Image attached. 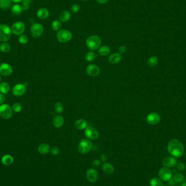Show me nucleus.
I'll return each instance as SVG.
<instances>
[{
  "label": "nucleus",
  "mask_w": 186,
  "mask_h": 186,
  "mask_svg": "<svg viewBox=\"0 0 186 186\" xmlns=\"http://www.w3.org/2000/svg\"><path fill=\"white\" fill-rule=\"evenodd\" d=\"M168 152L173 156L180 157L184 152V147L182 143L179 140H171L168 145Z\"/></svg>",
  "instance_id": "1"
},
{
  "label": "nucleus",
  "mask_w": 186,
  "mask_h": 186,
  "mask_svg": "<svg viewBox=\"0 0 186 186\" xmlns=\"http://www.w3.org/2000/svg\"><path fill=\"white\" fill-rule=\"evenodd\" d=\"M101 41V39L99 36L92 35L87 39L86 45L90 50L94 51L97 50L100 46Z\"/></svg>",
  "instance_id": "2"
},
{
  "label": "nucleus",
  "mask_w": 186,
  "mask_h": 186,
  "mask_svg": "<svg viewBox=\"0 0 186 186\" xmlns=\"http://www.w3.org/2000/svg\"><path fill=\"white\" fill-rule=\"evenodd\" d=\"M93 144L92 141L87 138H83L80 140L78 149V151L82 154H87L92 149Z\"/></svg>",
  "instance_id": "3"
},
{
  "label": "nucleus",
  "mask_w": 186,
  "mask_h": 186,
  "mask_svg": "<svg viewBox=\"0 0 186 186\" xmlns=\"http://www.w3.org/2000/svg\"><path fill=\"white\" fill-rule=\"evenodd\" d=\"M12 35V30L10 27L5 24L0 25V41L5 42L8 41Z\"/></svg>",
  "instance_id": "4"
},
{
  "label": "nucleus",
  "mask_w": 186,
  "mask_h": 186,
  "mask_svg": "<svg viewBox=\"0 0 186 186\" xmlns=\"http://www.w3.org/2000/svg\"><path fill=\"white\" fill-rule=\"evenodd\" d=\"M72 37L71 32L66 29H60L58 31L57 34V40L62 43L69 41L71 39Z\"/></svg>",
  "instance_id": "5"
},
{
  "label": "nucleus",
  "mask_w": 186,
  "mask_h": 186,
  "mask_svg": "<svg viewBox=\"0 0 186 186\" xmlns=\"http://www.w3.org/2000/svg\"><path fill=\"white\" fill-rule=\"evenodd\" d=\"M13 115V110L10 105L2 104L0 105V116L5 119H10Z\"/></svg>",
  "instance_id": "6"
},
{
  "label": "nucleus",
  "mask_w": 186,
  "mask_h": 186,
  "mask_svg": "<svg viewBox=\"0 0 186 186\" xmlns=\"http://www.w3.org/2000/svg\"><path fill=\"white\" fill-rule=\"evenodd\" d=\"M44 32V27L42 25L39 23H33L31 27V33L33 37L38 38Z\"/></svg>",
  "instance_id": "7"
},
{
  "label": "nucleus",
  "mask_w": 186,
  "mask_h": 186,
  "mask_svg": "<svg viewBox=\"0 0 186 186\" xmlns=\"http://www.w3.org/2000/svg\"><path fill=\"white\" fill-rule=\"evenodd\" d=\"M25 29V25L21 21H18L14 23L12 26V32L15 35H21Z\"/></svg>",
  "instance_id": "8"
},
{
  "label": "nucleus",
  "mask_w": 186,
  "mask_h": 186,
  "mask_svg": "<svg viewBox=\"0 0 186 186\" xmlns=\"http://www.w3.org/2000/svg\"><path fill=\"white\" fill-rule=\"evenodd\" d=\"M84 134L86 138L89 140H95L99 138V132L91 127H88L85 129Z\"/></svg>",
  "instance_id": "9"
},
{
  "label": "nucleus",
  "mask_w": 186,
  "mask_h": 186,
  "mask_svg": "<svg viewBox=\"0 0 186 186\" xmlns=\"http://www.w3.org/2000/svg\"><path fill=\"white\" fill-rule=\"evenodd\" d=\"M26 92V87L25 84L18 83L14 86L12 89L13 94L16 96H21Z\"/></svg>",
  "instance_id": "10"
},
{
  "label": "nucleus",
  "mask_w": 186,
  "mask_h": 186,
  "mask_svg": "<svg viewBox=\"0 0 186 186\" xmlns=\"http://www.w3.org/2000/svg\"><path fill=\"white\" fill-rule=\"evenodd\" d=\"M13 69L10 64L3 63L0 64V75L3 76H9L13 73Z\"/></svg>",
  "instance_id": "11"
},
{
  "label": "nucleus",
  "mask_w": 186,
  "mask_h": 186,
  "mask_svg": "<svg viewBox=\"0 0 186 186\" xmlns=\"http://www.w3.org/2000/svg\"><path fill=\"white\" fill-rule=\"evenodd\" d=\"M159 176L162 180H170L172 177V173L169 169L163 167L159 171Z\"/></svg>",
  "instance_id": "12"
},
{
  "label": "nucleus",
  "mask_w": 186,
  "mask_h": 186,
  "mask_svg": "<svg viewBox=\"0 0 186 186\" xmlns=\"http://www.w3.org/2000/svg\"><path fill=\"white\" fill-rule=\"evenodd\" d=\"M86 72L88 75L90 76H97L100 72V69L99 67L95 64H89L86 68Z\"/></svg>",
  "instance_id": "13"
},
{
  "label": "nucleus",
  "mask_w": 186,
  "mask_h": 186,
  "mask_svg": "<svg viewBox=\"0 0 186 186\" xmlns=\"http://www.w3.org/2000/svg\"><path fill=\"white\" fill-rule=\"evenodd\" d=\"M160 121V116L158 114L152 112L147 115L146 117V122L150 125H156Z\"/></svg>",
  "instance_id": "14"
},
{
  "label": "nucleus",
  "mask_w": 186,
  "mask_h": 186,
  "mask_svg": "<svg viewBox=\"0 0 186 186\" xmlns=\"http://www.w3.org/2000/svg\"><path fill=\"white\" fill-rule=\"evenodd\" d=\"M87 178L88 180L90 182H95L98 179L99 174L96 170L94 169H89L87 172Z\"/></svg>",
  "instance_id": "15"
},
{
  "label": "nucleus",
  "mask_w": 186,
  "mask_h": 186,
  "mask_svg": "<svg viewBox=\"0 0 186 186\" xmlns=\"http://www.w3.org/2000/svg\"><path fill=\"white\" fill-rule=\"evenodd\" d=\"M122 59V56L120 53H112L109 57L108 60L111 64H115L119 63Z\"/></svg>",
  "instance_id": "16"
},
{
  "label": "nucleus",
  "mask_w": 186,
  "mask_h": 186,
  "mask_svg": "<svg viewBox=\"0 0 186 186\" xmlns=\"http://www.w3.org/2000/svg\"><path fill=\"white\" fill-rule=\"evenodd\" d=\"M162 164L165 167H173L176 164V160L174 157L169 156L163 159Z\"/></svg>",
  "instance_id": "17"
},
{
  "label": "nucleus",
  "mask_w": 186,
  "mask_h": 186,
  "mask_svg": "<svg viewBox=\"0 0 186 186\" xmlns=\"http://www.w3.org/2000/svg\"><path fill=\"white\" fill-rule=\"evenodd\" d=\"M53 125L57 128H60L64 125V120L63 116H56L53 119Z\"/></svg>",
  "instance_id": "18"
},
{
  "label": "nucleus",
  "mask_w": 186,
  "mask_h": 186,
  "mask_svg": "<svg viewBox=\"0 0 186 186\" xmlns=\"http://www.w3.org/2000/svg\"><path fill=\"white\" fill-rule=\"evenodd\" d=\"M50 15L49 11L45 8H41L37 13V15L41 19H45L48 17Z\"/></svg>",
  "instance_id": "19"
},
{
  "label": "nucleus",
  "mask_w": 186,
  "mask_h": 186,
  "mask_svg": "<svg viewBox=\"0 0 186 186\" xmlns=\"http://www.w3.org/2000/svg\"><path fill=\"white\" fill-rule=\"evenodd\" d=\"M71 18V14L68 11H62L59 15V19L60 22L66 23Z\"/></svg>",
  "instance_id": "20"
},
{
  "label": "nucleus",
  "mask_w": 186,
  "mask_h": 186,
  "mask_svg": "<svg viewBox=\"0 0 186 186\" xmlns=\"http://www.w3.org/2000/svg\"><path fill=\"white\" fill-rule=\"evenodd\" d=\"M75 126L78 130H83L88 128V123L86 120L82 119H78L75 122Z\"/></svg>",
  "instance_id": "21"
},
{
  "label": "nucleus",
  "mask_w": 186,
  "mask_h": 186,
  "mask_svg": "<svg viewBox=\"0 0 186 186\" xmlns=\"http://www.w3.org/2000/svg\"><path fill=\"white\" fill-rule=\"evenodd\" d=\"M103 171L105 174L107 175H111L113 173L114 171V168L113 166L109 163H105L102 166Z\"/></svg>",
  "instance_id": "22"
},
{
  "label": "nucleus",
  "mask_w": 186,
  "mask_h": 186,
  "mask_svg": "<svg viewBox=\"0 0 186 186\" xmlns=\"http://www.w3.org/2000/svg\"><path fill=\"white\" fill-rule=\"evenodd\" d=\"M50 150V147L46 143L41 144L38 147V151L42 155H45L48 153Z\"/></svg>",
  "instance_id": "23"
},
{
  "label": "nucleus",
  "mask_w": 186,
  "mask_h": 186,
  "mask_svg": "<svg viewBox=\"0 0 186 186\" xmlns=\"http://www.w3.org/2000/svg\"><path fill=\"white\" fill-rule=\"evenodd\" d=\"M11 87L7 82H2L0 84V93L3 94H7L9 92Z\"/></svg>",
  "instance_id": "24"
},
{
  "label": "nucleus",
  "mask_w": 186,
  "mask_h": 186,
  "mask_svg": "<svg viewBox=\"0 0 186 186\" xmlns=\"http://www.w3.org/2000/svg\"><path fill=\"white\" fill-rule=\"evenodd\" d=\"M14 159L12 156L9 155H6L3 156L2 158L1 161L2 163H3L5 165H9L13 162Z\"/></svg>",
  "instance_id": "25"
},
{
  "label": "nucleus",
  "mask_w": 186,
  "mask_h": 186,
  "mask_svg": "<svg viewBox=\"0 0 186 186\" xmlns=\"http://www.w3.org/2000/svg\"><path fill=\"white\" fill-rule=\"evenodd\" d=\"M110 52V48L107 45H103L100 47L99 50V54L100 56H105L108 55Z\"/></svg>",
  "instance_id": "26"
},
{
  "label": "nucleus",
  "mask_w": 186,
  "mask_h": 186,
  "mask_svg": "<svg viewBox=\"0 0 186 186\" xmlns=\"http://www.w3.org/2000/svg\"><path fill=\"white\" fill-rule=\"evenodd\" d=\"M23 11L21 6L18 4H15L13 5L11 9L12 13L14 15H19Z\"/></svg>",
  "instance_id": "27"
},
{
  "label": "nucleus",
  "mask_w": 186,
  "mask_h": 186,
  "mask_svg": "<svg viewBox=\"0 0 186 186\" xmlns=\"http://www.w3.org/2000/svg\"><path fill=\"white\" fill-rule=\"evenodd\" d=\"M11 5V0H0V8L3 9L8 8Z\"/></svg>",
  "instance_id": "28"
},
{
  "label": "nucleus",
  "mask_w": 186,
  "mask_h": 186,
  "mask_svg": "<svg viewBox=\"0 0 186 186\" xmlns=\"http://www.w3.org/2000/svg\"><path fill=\"white\" fill-rule=\"evenodd\" d=\"M11 45L7 43H3L0 45V51L2 52H8L11 50Z\"/></svg>",
  "instance_id": "29"
},
{
  "label": "nucleus",
  "mask_w": 186,
  "mask_h": 186,
  "mask_svg": "<svg viewBox=\"0 0 186 186\" xmlns=\"http://www.w3.org/2000/svg\"><path fill=\"white\" fill-rule=\"evenodd\" d=\"M158 58L156 56H152L149 58L147 60V64L150 67H154L158 64Z\"/></svg>",
  "instance_id": "30"
},
{
  "label": "nucleus",
  "mask_w": 186,
  "mask_h": 186,
  "mask_svg": "<svg viewBox=\"0 0 186 186\" xmlns=\"http://www.w3.org/2000/svg\"><path fill=\"white\" fill-rule=\"evenodd\" d=\"M52 29L55 31H59L61 27H62V23L60 21L56 20H54L52 23Z\"/></svg>",
  "instance_id": "31"
},
{
  "label": "nucleus",
  "mask_w": 186,
  "mask_h": 186,
  "mask_svg": "<svg viewBox=\"0 0 186 186\" xmlns=\"http://www.w3.org/2000/svg\"><path fill=\"white\" fill-rule=\"evenodd\" d=\"M150 183L151 186H164L163 182L157 178H153L151 179Z\"/></svg>",
  "instance_id": "32"
},
{
  "label": "nucleus",
  "mask_w": 186,
  "mask_h": 186,
  "mask_svg": "<svg viewBox=\"0 0 186 186\" xmlns=\"http://www.w3.org/2000/svg\"><path fill=\"white\" fill-rule=\"evenodd\" d=\"M54 110L57 113H62L63 111V105L60 102H57L54 105Z\"/></svg>",
  "instance_id": "33"
},
{
  "label": "nucleus",
  "mask_w": 186,
  "mask_h": 186,
  "mask_svg": "<svg viewBox=\"0 0 186 186\" xmlns=\"http://www.w3.org/2000/svg\"><path fill=\"white\" fill-rule=\"evenodd\" d=\"M96 58L95 53L93 52H87L85 55V59L88 62H92Z\"/></svg>",
  "instance_id": "34"
},
{
  "label": "nucleus",
  "mask_w": 186,
  "mask_h": 186,
  "mask_svg": "<svg viewBox=\"0 0 186 186\" xmlns=\"http://www.w3.org/2000/svg\"><path fill=\"white\" fill-rule=\"evenodd\" d=\"M13 111L16 113H19L22 110V105L20 103L15 102L14 103L12 107Z\"/></svg>",
  "instance_id": "35"
},
{
  "label": "nucleus",
  "mask_w": 186,
  "mask_h": 186,
  "mask_svg": "<svg viewBox=\"0 0 186 186\" xmlns=\"http://www.w3.org/2000/svg\"><path fill=\"white\" fill-rule=\"evenodd\" d=\"M19 41L20 44L25 45L28 43L29 38L27 35H20L19 38Z\"/></svg>",
  "instance_id": "36"
},
{
  "label": "nucleus",
  "mask_w": 186,
  "mask_h": 186,
  "mask_svg": "<svg viewBox=\"0 0 186 186\" xmlns=\"http://www.w3.org/2000/svg\"><path fill=\"white\" fill-rule=\"evenodd\" d=\"M173 179L177 182V183H181L183 182V181L184 180V176L181 174H177L175 175Z\"/></svg>",
  "instance_id": "37"
},
{
  "label": "nucleus",
  "mask_w": 186,
  "mask_h": 186,
  "mask_svg": "<svg viewBox=\"0 0 186 186\" xmlns=\"http://www.w3.org/2000/svg\"><path fill=\"white\" fill-rule=\"evenodd\" d=\"M81 7L80 5H77V4H74L72 6H71V11L72 13H77L80 11Z\"/></svg>",
  "instance_id": "38"
},
{
  "label": "nucleus",
  "mask_w": 186,
  "mask_h": 186,
  "mask_svg": "<svg viewBox=\"0 0 186 186\" xmlns=\"http://www.w3.org/2000/svg\"><path fill=\"white\" fill-rule=\"evenodd\" d=\"M126 51H127V47L125 45H121L118 48L119 53H120V54H122V53L126 52Z\"/></svg>",
  "instance_id": "39"
},
{
  "label": "nucleus",
  "mask_w": 186,
  "mask_h": 186,
  "mask_svg": "<svg viewBox=\"0 0 186 186\" xmlns=\"http://www.w3.org/2000/svg\"><path fill=\"white\" fill-rule=\"evenodd\" d=\"M51 152L53 155H57L59 153V150L57 147H53L51 150Z\"/></svg>",
  "instance_id": "40"
},
{
  "label": "nucleus",
  "mask_w": 186,
  "mask_h": 186,
  "mask_svg": "<svg viewBox=\"0 0 186 186\" xmlns=\"http://www.w3.org/2000/svg\"><path fill=\"white\" fill-rule=\"evenodd\" d=\"M176 184H177V182L174 180L173 178H172L170 180H169L168 185L170 186H176Z\"/></svg>",
  "instance_id": "41"
},
{
  "label": "nucleus",
  "mask_w": 186,
  "mask_h": 186,
  "mask_svg": "<svg viewBox=\"0 0 186 186\" xmlns=\"http://www.w3.org/2000/svg\"><path fill=\"white\" fill-rule=\"evenodd\" d=\"M177 167L180 170H183L185 168V165L183 163H179L177 164Z\"/></svg>",
  "instance_id": "42"
},
{
  "label": "nucleus",
  "mask_w": 186,
  "mask_h": 186,
  "mask_svg": "<svg viewBox=\"0 0 186 186\" xmlns=\"http://www.w3.org/2000/svg\"><path fill=\"white\" fill-rule=\"evenodd\" d=\"M5 100V97L2 93H0V105L2 104Z\"/></svg>",
  "instance_id": "43"
},
{
  "label": "nucleus",
  "mask_w": 186,
  "mask_h": 186,
  "mask_svg": "<svg viewBox=\"0 0 186 186\" xmlns=\"http://www.w3.org/2000/svg\"><path fill=\"white\" fill-rule=\"evenodd\" d=\"M96 1L100 4H105L108 2V0H96Z\"/></svg>",
  "instance_id": "44"
},
{
  "label": "nucleus",
  "mask_w": 186,
  "mask_h": 186,
  "mask_svg": "<svg viewBox=\"0 0 186 186\" xmlns=\"http://www.w3.org/2000/svg\"><path fill=\"white\" fill-rule=\"evenodd\" d=\"M31 2H32V0H23V1H22L23 3L27 4V5H30Z\"/></svg>",
  "instance_id": "45"
},
{
  "label": "nucleus",
  "mask_w": 186,
  "mask_h": 186,
  "mask_svg": "<svg viewBox=\"0 0 186 186\" xmlns=\"http://www.w3.org/2000/svg\"><path fill=\"white\" fill-rule=\"evenodd\" d=\"M11 1L13 2L14 3H20L21 2H22V1H23V0H11Z\"/></svg>",
  "instance_id": "46"
},
{
  "label": "nucleus",
  "mask_w": 186,
  "mask_h": 186,
  "mask_svg": "<svg viewBox=\"0 0 186 186\" xmlns=\"http://www.w3.org/2000/svg\"><path fill=\"white\" fill-rule=\"evenodd\" d=\"M181 186H186V182H183V183L181 184Z\"/></svg>",
  "instance_id": "47"
},
{
  "label": "nucleus",
  "mask_w": 186,
  "mask_h": 186,
  "mask_svg": "<svg viewBox=\"0 0 186 186\" xmlns=\"http://www.w3.org/2000/svg\"><path fill=\"white\" fill-rule=\"evenodd\" d=\"M1 81V75H0V82Z\"/></svg>",
  "instance_id": "48"
},
{
  "label": "nucleus",
  "mask_w": 186,
  "mask_h": 186,
  "mask_svg": "<svg viewBox=\"0 0 186 186\" xmlns=\"http://www.w3.org/2000/svg\"><path fill=\"white\" fill-rule=\"evenodd\" d=\"M185 158H186V154H185Z\"/></svg>",
  "instance_id": "49"
},
{
  "label": "nucleus",
  "mask_w": 186,
  "mask_h": 186,
  "mask_svg": "<svg viewBox=\"0 0 186 186\" xmlns=\"http://www.w3.org/2000/svg\"><path fill=\"white\" fill-rule=\"evenodd\" d=\"M82 1H87V0H82Z\"/></svg>",
  "instance_id": "50"
},
{
  "label": "nucleus",
  "mask_w": 186,
  "mask_h": 186,
  "mask_svg": "<svg viewBox=\"0 0 186 186\" xmlns=\"http://www.w3.org/2000/svg\"></svg>",
  "instance_id": "51"
}]
</instances>
